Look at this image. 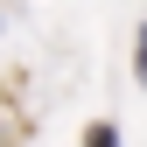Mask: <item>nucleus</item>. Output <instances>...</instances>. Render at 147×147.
Segmentation results:
<instances>
[{
	"label": "nucleus",
	"mask_w": 147,
	"mask_h": 147,
	"mask_svg": "<svg viewBox=\"0 0 147 147\" xmlns=\"http://www.w3.org/2000/svg\"><path fill=\"white\" fill-rule=\"evenodd\" d=\"M84 147H119V126H105V119H98V126L84 133Z\"/></svg>",
	"instance_id": "1"
},
{
	"label": "nucleus",
	"mask_w": 147,
	"mask_h": 147,
	"mask_svg": "<svg viewBox=\"0 0 147 147\" xmlns=\"http://www.w3.org/2000/svg\"><path fill=\"white\" fill-rule=\"evenodd\" d=\"M133 77H140V84H147V28H140V35H133Z\"/></svg>",
	"instance_id": "2"
}]
</instances>
